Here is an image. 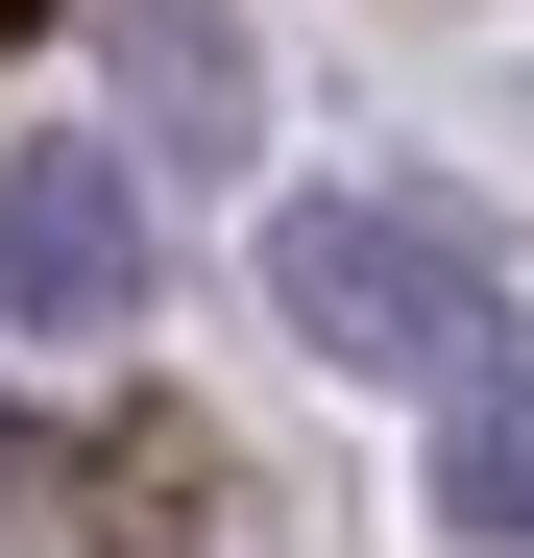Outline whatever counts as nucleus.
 Wrapping results in <instances>:
<instances>
[{
	"mask_svg": "<svg viewBox=\"0 0 534 558\" xmlns=\"http://www.w3.org/2000/svg\"><path fill=\"white\" fill-rule=\"evenodd\" d=\"M267 316L316 364H389V389H486L510 364V267L462 195H389V170H340V195L267 219Z\"/></svg>",
	"mask_w": 534,
	"mask_h": 558,
	"instance_id": "obj_1",
	"label": "nucleus"
},
{
	"mask_svg": "<svg viewBox=\"0 0 534 558\" xmlns=\"http://www.w3.org/2000/svg\"><path fill=\"white\" fill-rule=\"evenodd\" d=\"M0 316L25 340H122L146 316V170L122 146H25L0 170Z\"/></svg>",
	"mask_w": 534,
	"mask_h": 558,
	"instance_id": "obj_2",
	"label": "nucleus"
},
{
	"mask_svg": "<svg viewBox=\"0 0 534 558\" xmlns=\"http://www.w3.org/2000/svg\"><path fill=\"white\" fill-rule=\"evenodd\" d=\"M98 49H122V98L170 170H243V25L219 0H98Z\"/></svg>",
	"mask_w": 534,
	"mask_h": 558,
	"instance_id": "obj_3",
	"label": "nucleus"
},
{
	"mask_svg": "<svg viewBox=\"0 0 534 558\" xmlns=\"http://www.w3.org/2000/svg\"><path fill=\"white\" fill-rule=\"evenodd\" d=\"M437 510H462L486 558H534V364H486V389L437 413Z\"/></svg>",
	"mask_w": 534,
	"mask_h": 558,
	"instance_id": "obj_4",
	"label": "nucleus"
}]
</instances>
